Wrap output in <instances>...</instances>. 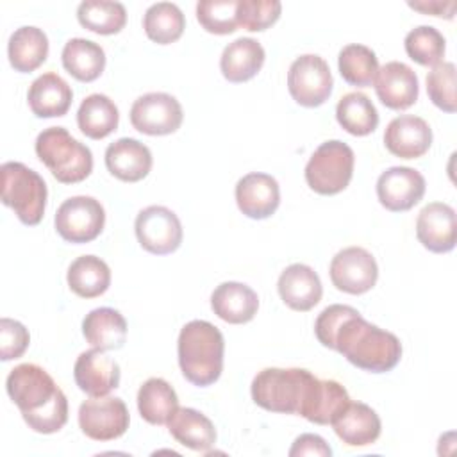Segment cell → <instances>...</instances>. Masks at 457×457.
I'll return each instance as SVG.
<instances>
[{
  "label": "cell",
  "instance_id": "cell-1",
  "mask_svg": "<svg viewBox=\"0 0 457 457\" xmlns=\"http://www.w3.org/2000/svg\"><path fill=\"white\" fill-rule=\"evenodd\" d=\"M314 334L323 346L339 352L348 362L370 373L391 371L402 357L400 339L366 321L350 305L325 307L316 318Z\"/></svg>",
  "mask_w": 457,
  "mask_h": 457
},
{
  "label": "cell",
  "instance_id": "cell-2",
  "mask_svg": "<svg viewBox=\"0 0 457 457\" xmlns=\"http://www.w3.org/2000/svg\"><path fill=\"white\" fill-rule=\"evenodd\" d=\"M5 387L25 423L34 432L54 434L66 425V395L41 366L32 362L18 364L11 370Z\"/></svg>",
  "mask_w": 457,
  "mask_h": 457
},
{
  "label": "cell",
  "instance_id": "cell-3",
  "mask_svg": "<svg viewBox=\"0 0 457 457\" xmlns=\"http://www.w3.org/2000/svg\"><path fill=\"white\" fill-rule=\"evenodd\" d=\"M225 341L218 327L193 320L180 328L177 341L179 366L186 380L198 387L214 384L223 370Z\"/></svg>",
  "mask_w": 457,
  "mask_h": 457
},
{
  "label": "cell",
  "instance_id": "cell-4",
  "mask_svg": "<svg viewBox=\"0 0 457 457\" xmlns=\"http://www.w3.org/2000/svg\"><path fill=\"white\" fill-rule=\"evenodd\" d=\"M316 380L303 368H264L252 380V400L270 412L302 414Z\"/></svg>",
  "mask_w": 457,
  "mask_h": 457
},
{
  "label": "cell",
  "instance_id": "cell-5",
  "mask_svg": "<svg viewBox=\"0 0 457 457\" xmlns=\"http://www.w3.org/2000/svg\"><path fill=\"white\" fill-rule=\"evenodd\" d=\"M36 154L62 184L82 182L93 170L91 150L64 127H48L36 137Z\"/></svg>",
  "mask_w": 457,
  "mask_h": 457
},
{
  "label": "cell",
  "instance_id": "cell-6",
  "mask_svg": "<svg viewBox=\"0 0 457 457\" xmlns=\"http://www.w3.org/2000/svg\"><path fill=\"white\" fill-rule=\"evenodd\" d=\"M2 202L11 207L25 225H37L46 207V184L43 177L23 162L9 161L0 168Z\"/></svg>",
  "mask_w": 457,
  "mask_h": 457
},
{
  "label": "cell",
  "instance_id": "cell-7",
  "mask_svg": "<svg viewBox=\"0 0 457 457\" xmlns=\"http://www.w3.org/2000/svg\"><path fill=\"white\" fill-rule=\"evenodd\" d=\"M355 155L353 150L339 141L321 143L305 166V182L318 195H337L352 180Z\"/></svg>",
  "mask_w": 457,
  "mask_h": 457
},
{
  "label": "cell",
  "instance_id": "cell-8",
  "mask_svg": "<svg viewBox=\"0 0 457 457\" xmlns=\"http://www.w3.org/2000/svg\"><path fill=\"white\" fill-rule=\"evenodd\" d=\"M57 234L75 245L89 243L100 236L105 225V211L93 196H71L64 200L55 212Z\"/></svg>",
  "mask_w": 457,
  "mask_h": 457
},
{
  "label": "cell",
  "instance_id": "cell-9",
  "mask_svg": "<svg viewBox=\"0 0 457 457\" xmlns=\"http://www.w3.org/2000/svg\"><path fill=\"white\" fill-rule=\"evenodd\" d=\"M334 79L327 61L316 54L296 57L287 71V89L293 100L303 107L325 104L332 93Z\"/></svg>",
  "mask_w": 457,
  "mask_h": 457
},
{
  "label": "cell",
  "instance_id": "cell-10",
  "mask_svg": "<svg viewBox=\"0 0 457 457\" xmlns=\"http://www.w3.org/2000/svg\"><path fill=\"white\" fill-rule=\"evenodd\" d=\"M130 423L129 409L116 396H91L79 407L80 430L95 441H112L121 437Z\"/></svg>",
  "mask_w": 457,
  "mask_h": 457
},
{
  "label": "cell",
  "instance_id": "cell-11",
  "mask_svg": "<svg viewBox=\"0 0 457 457\" xmlns=\"http://www.w3.org/2000/svg\"><path fill=\"white\" fill-rule=\"evenodd\" d=\"M134 228L139 245L155 255H168L182 243L180 220L164 205H148L139 211Z\"/></svg>",
  "mask_w": 457,
  "mask_h": 457
},
{
  "label": "cell",
  "instance_id": "cell-12",
  "mask_svg": "<svg viewBox=\"0 0 457 457\" xmlns=\"http://www.w3.org/2000/svg\"><path fill=\"white\" fill-rule=\"evenodd\" d=\"M328 273L336 289L348 295H362L377 284L378 266L366 248L348 246L332 257Z\"/></svg>",
  "mask_w": 457,
  "mask_h": 457
},
{
  "label": "cell",
  "instance_id": "cell-13",
  "mask_svg": "<svg viewBox=\"0 0 457 457\" xmlns=\"http://www.w3.org/2000/svg\"><path fill=\"white\" fill-rule=\"evenodd\" d=\"M182 105L168 93H146L130 107L132 127L148 136L173 134L182 125Z\"/></svg>",
  "mask_w": 457,
  "mask_h": 457
},
{
  "label": "cell",
  "instance_id": "cell-14",
  "mask_svg": "<svg viewBox=\"0 0 457 457\" xmlns=\"http://www.w3.org/2000/svg\"><path fill=\"white\" fill-rule=\"evenodd\" d=\"M425 195L423 175L409 166H393L380 173L377 180L378 202L391 212L412 209Z\"/></svg>",
  "mask_w": 457,
  "mask_h": 457
},
{
  "label": "cell",
  "instance_id": "cell-15",
  "mask_svg": "<svg viewBox=\"0 0 457 457\" xmlns=\"http://www.w3.org/2000/svg\"><path fill=\"white\" fill-rule=\"evenodd\" d=\"M418 241L434 253H446L455 248L457 221L448 204L432 202L425 205L416 220Z\"/></svg>",
  "mask_w": 457,
  "mask_h": 457
},
{
  "label": "cell",
  "instance_id": "cell-16",
  "mask_svg": "<svg viewBox=\"0 0 457 457\" xmlns=\"http://www.w3.org/2000/svg\"><path fill=\"white\" fill-rule=\"evenodd\" d=\"M384 145L400 159H418L432 145V129L420 116L402 114L393 118L386 127Z\"/></svg>",
  "mask_w": 457,
  "mask_h": 457
},
{
  "label": "cell",
  "instance_id": "cell-17",
  "mask_svg": "<svg viewBox=\"0 0 457 457\" xmlns=\"http://www.w3.org/2000/svg\"><path fill=\"white\" fill-rule=\"evenodd\" d=\"M73 377L79 389L86 395L105 396L120 386V366L104 350L93 348L77 357Z\"/></svg>",
  "mask_w": 457,
  "mask_h": 457
},
{
  "label": "cell",
  "instance_id": "cell-18",
  "mask_svg": "<svg viewBox=\"0 0 457 457\" xmlns=\"http://www.w3.org/2000/svg\"><path fill=\"white\" fill-rule=\"evenodd\" d=\"M236 204L252 220L270 218L280 204L278 182L268 173H248L236 184Z\"/></svg>",
  "mask_w": 457,
  "mask_h": 457
},
{
  "label": "cell",
  "instance_id": "cell-19",
  "mask_svg": "<svg viewBox=\"0 0 457 457\" xmlns=\"http://www.w3.org/2000/svg\"><path fill=\"white\" fill-rule=\"evenodd\" d=\"M373 84L378 100L387 109L402 111L411 107L418 100V77L412 68L400 61H389L382 68H378Z\"/></svg>",
  "mask_w": 457,
  "mask_h": 457
},
{
  "label": "cell",
  "instance_id": "cell-20",
  "mask_svg": "<svg viewBox=\"0 0 457 457\" xmlns=\"http://www.w3.org/2000/svg\"><path fill=\"white\" fill-rule=\"evenodd\" d=\"M278 295L282 302L293 311H311L320 303L323 287L318 273L302 262L287 266L278 277Z\"/></svg>",
  "mask_w": 457,
  "mask_h": 457
},
{
  "label": "cell",
  "instance_id": "cell-21",
  "mask_svg": "<svg viewBox=\"0 0 457 457\" xmlns=\"http://www.w3.org/2000/svg\"><path fill=\"white\" fill-rule=\"evenodd\" d=\"M105 166L123 182H137L152 170V152L134 137H120L105 150Z\"/></svg>",
  "mask_w": 457,
  "mask_h": 457
},
{
  "label": "cell",
  "instance_id": "cell-22",
  "mask_svg": "<svg viewBox=\"0 0 457 457\" xmlns=\"http://www.w3.org/2000/svg\"><path fill=\"white\" fill-rule=\"evenodd\" d=\"M337 437L348 446H368L380 436L378 414L362 402H348V405L330 423Z\"/></svg>",
  "mask_w": 457,
  "mask_h": 457
},
{
  "label": "cell",
  "instance_id": "cell-23",
  "mask_svg": "<svg viewBox=\"0 0 457 457\" xmlns=\"http://www.w3.org/2000/svg\"><path fill=\"white\" fill-rule=\"evenodd\" d=\"M214 314L232 325L248 323L259 309L257 293L241 282H223L211 295Z\"/></svg>",
  "mask_w": 457,
  "mask_h": 457
},
{
  "label": "cell",
  "instance_id": "cell-24",
  "mask_svg": "<svg viewBox=\"0 0 457 457\" xmlns=\"http://www.w3.org/2000/svg\"><path fill=\"white\" fill-rule=\"evenodd\" d=\"M29 107L37 118L64 116L71 105L73 91L70 84L54 71L39 75L27 93Z\"/></svg>",
  "mask_w": 457,
  "mask_h": 457
},
{
  "label": "cell",
  "instance_id": "cell-25",
  "mask_svg": "<svg viewBox=\"0 0 457 457\" xmlns=\"http://www.w3.org/2000/svg\"><path fill=\"white\" fill-rule=\"evenodd\" d=\"M264 57V48L257 39L237 37L223 48L220 57V70L228 82H246L261 71Z\"/></svg>",
  "mask_w": 457,
  "mask_h": 457
},
{
  "label": "cell",
  "instance_id": "cell-26",
  "mask_svg": "<svg viewBox=\"0 0 457 457\" xmlns=\"http://www.w3.org/2000/svg\"><path fill=\"white\" fill-rule=\"evenodd\" d=\"M166 425L177 443L195 452H207L216 443L212 421L196 409L177 407Z\"/></svg>",
  "mask_w": 457,
  "mask_h": 457
},
{
  "label": "cell",
  "instance_id": "cell-27",
  "mask_svg": "<svg viewBox=\"0 0 457 457\" xmlns=\"http://www.w3.org/2000/svg\"><path fill=\"white\" fill-rule=\"evenodd\" d=\"M82 334L93 348L118 350L127 339V321L112 307H98L82 320Z\"/></svg>",
  "mask_w": 457,
  "mask_h": 457
},
{
  "label": "cell",
  "instance_id": "cell-28",
  "mask_svg": "<svg viewBox=\"0 0 457 457\" xmlns=\"http://www.w3.org/2000/svg\"><path fill=\"white\" fill-rule=\"evenodd\" d=\"M7 55L11 66L20 73H30L37 70L48 57L46 34L32 25L16 29L7 43Z\"/></svg>",
  "mask_w": 457,
  "mask_h": 457
},
{
  "label": "cell",
  "instance_id": "cell-29",
  "mask_svg": "<svg viewBox=\"0 0 457 457\" xmlns=\"http://www.w3.org/2000/svg\"><path fill=\"white\" fill-rule=\"evenodd\" d=\"M61 57L64 70L80 82L96 80L105 68L104 48L98 43L84 37L66 41Z\"/></svg>",
  "mask_w": 457,
  "mask_h": 457
},
{
  "label": "cell",
  "instance_id": "cell-30",
  "mask_svg": "<svg viewBox=\"0 0 457 457\" xmlns=\"http://www.w3.org/2000/svg\"><path fill=\"white\" fill-rule=\"evenodd\" d=\"M120 121L118 107L102 93L86 96L77 111V125L89 139H104L116 130Z\"/></svg>",
  "mask_w": 457,
  "mask_h": 457
},
{
  "label": "cell",
  "instance_id": "cell-31",
  "mask_svg": "<svg viewBox=\"0 0 457 457\" xmlns=\"http://www.w3.org/2000/svg\"><path fill=\"white\" fill-rule=\"evenodd\" d=\"M70 289L80 298H96L111 286V270L105 261L96 255L77 257L66 275Z\"/></svg>",
  "mask_w": 457,
  "mask_h": 457
},
{
  "label": "cell",
  "instance_id": "cell-32",
  "mask_svg": "<svg viewBox=\"0 0 457 457\" xmlns=\"http://www.w3.org/2000/svg\"><path fill=\"white\" fill-rule=\"evenodd\" d=\"M177 407V393L164 378L152 377L137 391L139 414L150 425H166Z\"/></svg>",
  "mask_w": 457,
  "mask_h": 457
},
{
  "label": "cell",
  "instance_id": "cell-33",
  "mask_svg": "<svg viewBox=\"0 0 457 457\" xmlns=\"http://www.w3.org/2000/svg\"><path fill=\"white\" fill-rule=\"evenodd\" d=\"M348 391L337 380L318 378L300 416L316 425H328L348 405Z\"/></svg>",
  "mask_w": 457,
  "mask_h": 457
},
{
  "label": "cell",
  "instance_id": "cell-34",
  "mask_svg": "<svg viewBox=\"0 0 457 457\" xmlns=\"http://www.w3.org/2000/svg\"><path fill=\"white\" fill-rule=\"evenodd\" d=\"M337 123L352 136H368L378 125V112L373 102L359 91L341 96L336 107Z\"/></svg>",
  "mask_w": 457,
  "mask_h": 457
},
{
  "label": "cell",
  "instance_id": "cell-35",
  "mask_svg": "<svg viewBox=\"0 0 457 457\" xmlns=\"http://www.w3.org/2000/svg\"><path fill=\"white\" fill-rule=\"evenodd\" d=\"M79 23L96 34H118L127 23L125 5L109 0H86L77 7Z\"/></svg>",
  "mask_w": 457,
  "mask_h": 457
},
{
  "label": "cell",
  "instance_id": "cell-36",
  "mask_svg": "<svg viewBox=\"0 0 457 457\" xmlns=\"http://www.w3.org/2000/svg\"><path fill=\"white\" fill-rule=\"evenodd\" d=\"M143 29L150 41L157 45H170L182 36L186 18L179 5L171 2H157L146 9L143 16Z\"/></svg>",
  "mask_w": 457,
  "mask_h": 457
},
{
  "label": "cell",
  "instance_id": "cell-37",
  "mask_svg": "<svg viewBox=\"0 0 457 457\" xmlns=\"http://www.w3.org/2000/svg\"><path fill=\"white\" fill-rule=\"evenodd\" d=\"M337 66L343 80L357 87L371 86L378 73V61L375 52L359 43H352L341 48Z\"/></svg>",
  "mask_w": 457,
  "mask_h": 457
},
{
  "label": "cell",
  "instance_id": "cell-38",
  "mask_svg": "<svg viewBox=\"0 0 457 457\" xmlns=\"http://www.w3.org/2000/svg\"><path fill=\"white\" fill-rule=\"evenodd\" d=\"M407 55L421 66H436L443 61L446 50L445 36L430 25L412 29L403 41Z\"/></svg>",
  "mask_w": 457,
  "mask_h": 457
},
{
  "label": "cell",
  "instance_id": "cell-39",
  "mask_svg": "<svg viewBox=\"0 0 457 457\" xmlns=\"http://www.w3.org/2000/svg\"><path fill=\"white\" fill-rule=\"evenodd\" d=\"M239 0H202L196 4V20L211 34H232L239 27Z\"/></svg>",
  "mask_w": 457,
  "mask_h": 457
},
{
  "label": "cell",
  "instance_id": "cell-40",
  "mask_svg": "<svg viewBox=\"0 0 457 457\" xmlns=\"http://www.w3.org/2000/svg\"><path fill=\"white\" fill-rule=\"evenodd\" d=\"M427 93L436 107L445 112L457 111L455 96V64L441 61L427 73Z\"/></svg>",
  "mask_w": 457,
  "mask_h": 457
},
{
  "label": "cell",
  "instance_id": "cell-41",
  "mask_svg": "<svg viewBox=\"0 0 457 457\" xmlns=\"http://www.w3.org/2000/svg\"><path fill=\"white\" fill-rule=\"evenodd\" d=\"M282 12V4L278 0H239L237 18L239 27L259 32L273 25Z\"/></svg>",
  "mask_w": 457,
  "mask_h": 457
},
{
  "label": "cell",
  "instance_id": "cell-42",
  "mask_svg": "<svg viewBox=\"0 0 457 457\" xmlns=\"http://www.w3.org/2000/svg\"><path fill=\"white\" fill-rule=\"evenodd\" d=\"M29 343H30V336L23 323L11 318L0 320V359L2 361L21 357Z\"/></svg>",
  "mask_w": 457,
  "mask_h": 457
},
{
  "label": "cell",
  "instance_id": "cell-43",
  "mask_svg": "<svg viewBox=\"0 0 457 457\" xmlns=\"http://www.w3.org/2000/svg\"><path fill=\"white\" fill-rule=\"evenodd\" d=\"M291 457H302V455H316V457H330L332 448L325 443V439L318 434H302L295 439L291 450Z\"/></svg>",
  "mask_w": 457,
  "mask_h": 457
},
{
  "label": "cell",
  "instance_id": "cell-44",
  "mask_svg": "<svg viewBox=\"0 0 457 457\" xmlns=\"http://www.w3.org/2000/svg\"><path fill=\"white\" fill-rule=\"evenodd\" d=\"M455 2H439V0H428V2H409V7L432 14V16H445L448 20L453 18Z\"/></svg>",
  "mask_w": 457,
  "mask_h": 457
}]
</instances>
